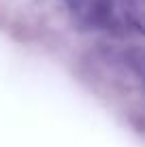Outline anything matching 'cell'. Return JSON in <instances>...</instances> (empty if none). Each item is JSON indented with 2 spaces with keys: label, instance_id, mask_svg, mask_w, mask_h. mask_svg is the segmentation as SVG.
<instances>
[{
  "label": "cell",
  "instance_id": "6da1fadb",
  "mask_svg": "<svg viewBox=\"0 0 145 147\" xmlns=\"http://www.w3.org/2000/svg\"><path fill=\"white\" fill-rule=\"evenodd\" d=\"M75 17L86 26H107L113 17V0H71Z\"/></svg>",
  "mask_w": 145,
  "mask_h": 147
},
{
  "label": "cell",
  "instance_id": "7a4b0ae2",
  "mask_svg": "<svg viewBox=\"0 0 145 147\" xmlns=\"http://www.w3.org/2000/svg\"><path fill=\"white\" fill-rule=\"evenodd\" d=\"M122 9L126 19L137 30H141V13H143V0H122Z\"/></svg>",
  "mask_w": 145,
  "mask_h": 147
}]
</instances>
